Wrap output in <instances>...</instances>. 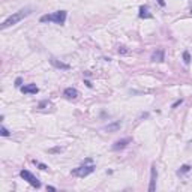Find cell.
I'll return each instance as SVG.
<instances>
[{"mask_svg":"<svg viewBox=\"0 0 192 192\" xmlns=\"http://www.w3.org/2000/svg\"><path fill=\"white\" fill-rule=\"evenodd\" d=\"M0 134H2L3 137H8V135H9V131H8L5 126H2V129H0Z\"/></svg>","mask_w":192,"mask_h":192,"instance_id":"15","label":"cell"},{"mask_svg":"<svg viewBox=\"0 0 192 192\" xmlns=\"http://www.w3.org/2000/svg\"><path fill=\"white\" fill-rule=\"evenodd\" d=\"M191 14H192V8H191Z\"/></svg>","mask_w":192,"mask_h":192,"instance_id":"20","label":"cell"},{"mask_svg":"<svg viewBox=\"0 0 192 192\" xmlns=\"http://www.w3.org/2000/svg\"><path fill=\"white\" fill-rule=\"evenodd\" d=\"M129 143H131V138H123V140H119V141H116V143H114L113 150H122V149H125Z\"/></svg>","mask_w":192,"mask_h":192,"instance_id":"7","label":"cell"},{"mask_svg":"<svg viewBox=\"0 0 192 192\" xmlns=\"http://www.w3.org/2000/svg\"><path fill=\"white\" fill-rule=\"evenodd\" d=\"M32 14V9L30 8H26V9H21V11H18V12H15V14H12L11 17H8L3 23H2V29H8V27H11V26H15V24H18L21 20H24L26 17H29Z\"/></svg>","mask_w":192,"mask_h":192,"instance_id":"1","label":"cell"},{"mask_svg":"<svg viewBox=\"0 0 192 192\" xmlns=\"http://www.w3.org/2000/svg\"><path fill=\"white\" fill-rule=\"evenodd\" d=\"M41 21L42 23H56V24H65L66 21V11H57L54 14H50V15H42L41 17Z\"/></svg>","mask_w":192,"mask_h":192,"instance_id":"2","label":"cell"},{"mask_svg":"<svg viewBox=\"0 0 192 192\" xmlns=\"http://www.w3.org/2000/svg\"><path fill=\"white\" fill-rule=\"evenodd\" d=\"M183 60H185V63H189V62H191V56H189V53H188V51H185V53H183Z\"/></svg>","mask_w":192,"mask_h":192,"instance_id":"14","label":"cell"},{"mask_svg":"<svg viewBox=\"0 0 192 192\" xmlns=\"http://www.w3.org/2000/svg\"><path fill=\"white\" fill-rule=\"evenodd\" d=\"M20 176H21V177H23L26 182H29L32 186H35V188H39V186H41V182H39L38 179H36V177H35V176H33L30 171H27V170H23V171L20 173Z\"/></svg>","mask_w":192,"mask_h":192,"instance_id":"4","label":"cell"},{"mask_svg":"<svg viewBox=\"0 0 192 192\" xmlns=\"http://www.w3.org/2000/svg\"><path fill=\"white\" fill-rule=\"evenodd\" d=\"M140 17H141V18H150L152 15L149 14V11H147L146 6H141V8H140Z\"/></svg>","mask_w":192,"mask_h":192,"instance_id":"12","label":"cell"},{"mask_svg":"<svg viewBox=\"0 0 192 192\" xmlns=\"http://www.w3.org/2000/svg\"><path fill=\"white\" fill-rule=\"evenodd\" d=\"M164 57H165V54H164V50H156L152 53V57H150V60L152 62H164Z\"/></svg>","mask_w":192,"mask_h":192,"instance_id":"8","label":"cell"},{"mask_svg":"<svg viewBox=\"0 0 192 192\" xmlns=\"http://www.w3.org/2000/svg\"><path fill=\"white\" fill-rule=\"evenodd\" d=\"M63 95H65L68 99H75V98H78V92H77V89H74V87H68V89H65Z\"/></svg>","mask_w":192,"mask_h":192,"instance_id":"9","label":"cell"},{"mask_svg":"<svg viewBox=\"0 0 192 192\" xmlns=\"http://www.w3.org/2000/svg\"><path fill=\"white\" fill-rule=\"evenodd\" d=\"M156 180H158V171H156V167L152 165V171H150V186H149V191L153 192L156 189Z\"/></svg>","mask_w":192,"mask_h":192,"instance_id":"5","label":"cell"},{"mask_svg":"<svg viewBox=\"0 0 192 192\" xmlns=\"http://www.w3.org/2000/svg\"><path fill=\"white\" fill-rule=\"evenodd\" d=\"M189 170H191V167H189V165H183V167L177 171V174H179V176H180V174H185V173H188Z\"/></svg>","mask_w":192,"mask_h":192,"instance_id":"13","label":"cell"},{"mask_svg":"<svg viewBox=\"0 0 192 192\" xmlns=\"http://www.w3.org/2000/svg\"><path fill=\"white\" fill-rule=\"evenodd\" d=\"M119 53H122V54H126V53H128V50H126L125 47H120V48H119Z\"/></svg>","mask_w":192,"mask_h":192,"instance_id":"16","label":"cell"},{"mask_svg":"<svg viewBox=\"0 0 192 192\" xmlns=\"http://www.w3.org/2000/svg\"><path fill=\"white\" fill-rule=\"evenodd\" d=\"M93 171H95V165H81V167H78V168H75L72 171V174L78 176V177H86V176H89Z\"/></svg>","mask_w":192,"mask_h":192,"instance_id":"3","label":"cell"},{"mask_svg":"<svg viewBox=\"0 0 192 192\" xmlns=\"http://www.w3.org/2000/svg\"><path fill=\"white\" fill-rule=\"evenodd\" d=\"M21 92L26 93V95H36L39 92V89L36 87V84H27V86L21 87Z\"/></svg>","mask_w":192,"mask_h":192,"instance_id":"6","label":"cell"},{"mask_svg":"<svg viewBox=\"0 0 192 192\" xmlns=\"http://www.w3.org/2000/svg\"><path fill=\"white\" fill-rule=\"evenodd\" d=\"M50 62H51L53 66H56V68H59V69H69V65H66V63H63V62H59L57 59H51Z\"/></svg>","mask_w":192,"mask_h":192,"instance_id":"10","label":"cell"},{"mask_svg":"<svg viewBox=\"0 0 192 192\" xmlns=\"http://www.w3.org/2000/svg\"><path fill=\"white\" fill-rule=\"evenodd\" d=\"M39 168H41V170H47V167H45L44 164H39Z\"/></svg>","mask_w":192,"mask_h":192,"instance_id":"19","label":"cell"},{"mask_svg":"<svg viewBox=\"0 0 192 192\" xmlns=\"http://www.w3.org/2000/svg\"><path fill=\"white\" fill-rule=\"evenodd\" d=\"M120 122H114V123H111V125H108V126H105V131H108V132H116V131H119L120 129Z\"/></svg>","mask_w":192,"mask_h":192,"instance_id":"11","label":"cell"},{"mask_svg":"<svg viewBox=\"0 0 192 192\" xmlns=\"http://www.w3.org/2000/svg\"><path fill=\"white\" fill-rule=\"evenodd\" d=\"M180 104H182V99H180V101H177V102L173 105V108H176V107H177V105H180Z\"/></svg>","mask_w":192,"mask_h":192,"instance_id":"18","label":"cell"},{"mask_svg":"<svg viewBox=\"0 0 192 192\" xmlns=\"http://www.w3.org/2000/svg\"><path fill=\"white\" fill-rule=\"evenodd\" d=\"M21 83H23V80H21V78H17V81H15V86H17V87H20V86H21Z\"/></svg>","mask_w":192,"mask_h":192,"instance_id":"17","label":"cell"}]
</instances>
